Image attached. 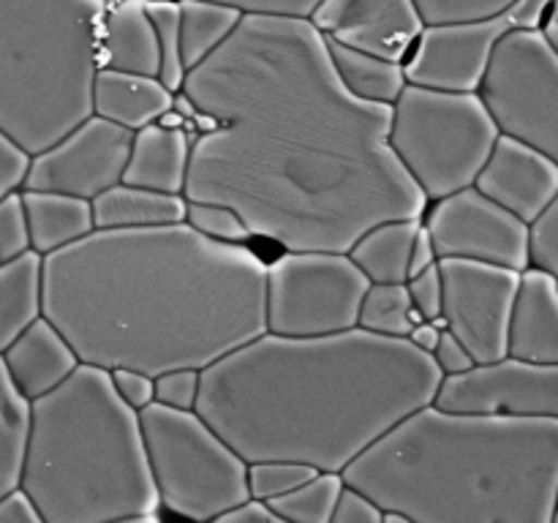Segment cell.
I'll return each instance as SVG.
<instances>
[{"mask_svg":"<svg viewBox=\"0 0 558 523\" xmlns=\"http://www.w3.org/2000/svg\"><path fill=\"white\" fill-rule=\"evenodd\" d=\"M147 20L156 31L158 52H161V71L158 80L172 93H180L185 80L183 54H180V3L178 0H145Z\"/></svg>","mask_w":558,"mask_h":523,"instance_id":"obj_32","label":"cell"},{"mask_svg":"<svg viewBox=\"0 0 558 523\" xmlns=\"http://www.w3.org/2000/svg\"><path fill=\"white\" fill-rule=\"evenodd\" d=\"M330 523H385V510L374 504L365 494L343 485Z\"/></svg>","mask_w":558,"mask_h":523,"instance_id":"obj_41","label":"cell"},{"mask_svg":"<svg viewBox=\"0 0 558 523\" xmlns=\"http://www.w3.org/2000/svg\"><path fill=\"white\" fill-rule=\"evenodd\" d=\"M109 0H0V131L36 156L93 114Z\"/></svg>","mask_w":558,"mask_h":523,"instance_id":"obj_6","label":"cell"},{"mask_svg":"<svg viewBox=\"0 0 558 523\" xmlns=\"http://www.w3.org/2000/svg\"><path fill=\"white\" fill-rule=\"evenodd\" d=\"M423 218H401V221H381L365 229L352 248L349 259L363 270L371 283H407L412 245L417 238Z\"/></svg>","mask_w":558,"mask_h":523,"instance_id":"obj_25","label":"cell"},{"mask_svg":"<svg viewBox=\"0 0 558 523\" xmlns=\"http://www.w3.org/2000/svg\"><path fill=\"white\" fill-rule=\"evenodd\" d=\"M507 354L529 363L558 365V281L537 267H526L518 281Z\"/></svg>","mask_w":558,"mask_h":523,"instance_id":"obj_18","label":"cell"},{"mask_svg":"<svg viewBox=\"0 0 558 523\" xmlns=\"http://www.w3.org/2000/svg\"><path fill=\"white\" fill-rule=\"evenodd\" d=\"M0 357L16 390L31 403L63 385L80 368V357L71 343L44 316H38L25 332H20Z\"/></svg>","mask_w":558,"mask_h":523,"instance_id":"obj_19","label":"cell"},{"mask_svg":"<svg viewBox=\"0 0 558 523\" xmlns=\"http://www.w3.org/2000/svg\"><path fill=\"white\" fill-rule=\"evenodd\" d=\"M325 38L403 63L425 22L414 0H322L308 16Z\"/></svg>","mask_w":558,"mask_h":523,"instance_id":"obj_16","label":"cell"},{"mask_svg":"<svg viewBox=\"0 0 558 523\" xmlns=\"http://www.w3.org/2000/svg\"><path fill=\"white\" fill-rule=\"evenodd\" d=\"M210 523H289V521H283L281 515H276V512H272L265 501L251 499V501H245L243 507H238V510L223 512V515L213 518Z\"/></svg>","mask_w":558,"mask_h":523,"instance_id":"obj_47","label":"cell"},{"mask_svg":"<svg viewBox=\"0 0 558 523\" xmlns=\"http://www.w3.org/2000/svg\"><path fill=\"white\" fill-rule=\"evenodd\" d=\"M543 33L550 38V44H554V47L558 49V0H554V5H550L548 16H545Z\"/></svg>","mask_w":558,"mask_h":523,"instance_id":"obj_50","label":"cell"},{"mask_svg":"<svg viewBox=\"0 0 558 523\" xmlns=\"http://www.w3.org/2000/svg\"><path fill=\"white\" fill-rule=\"evenodd\" d=\"M434 406L452 414L483 417H556L558 365L501 357L474 363L456 376H441Z\"/></svg>","mask_w":558,"mask_h":523,"instance_id":"obj_14","label":"cell"},{"mask_svg":"<svg viewBox=\"0 0 558 523\" xmlns=\"http://www.w3.org/2000/svg\"><path fill=\"white\" fill-rule=\"evenodd\" d=\"M441 330H445V321L441 319L439 321H420V325L409 332L407 341L412 343V346H417L420 352L430 354L436 349V343H439Z\"/></svg>","mask_w":558,"mask_h":523,"instance_id":"obj_49","label":"cell"},{"mask_svg":"<svg viewBox=\"0 0 558 523\" xmlns=\"http://www.w3.org/2000/svg\"><path fill=\"white\" fill-rule=\"evenodd\" d=\"M441 321L474 363L507 357L512 303L521 272L469 259H439Z\"/></svg>","mask_w":558,"mask_h":523,"instance_id":"obj_11","label":"cell"},{"mask_svg":"<svg viewBox=\"0 0 558 523\" xmlns=\"http://www.w3.org/2000/svg\"><path fill=\"white\" fill-rule=\"evenodd\" d=\"M529 267H537L558 281V194L529 223Z\"/></svg>","mask_w":558,"mask_h":523,"instance_id":"obj_36","label":"cell"},{"mask_svg":"<svg viewBox=\"0 0 558 523\" xmlns=\"http://www.w3.org/2000/svg\"><path fill=\"white\" fill-rule=\"evenodd\" d=\"M499 129L477 93L407 85L390 107V147L428 202L469 188Z\"/></svg>","mask_w":558,"mask_h":523,"instance_id":"obj_7","label":"cell"},{"mask_svg":"<svg viewBox=\"0 0 558 523\" xmlns=\"http://www.w3.org/2000/svg\"><path fill=\"white\" fill-rule=\"evenodd\" d=\"M185 223L205 238L218 240V243L248 245L254 240L243 218L232 207L216 205V202L185 199Z\"/></svg>","mask_w":558,"mask_h":523,"instance_id":"obj_33","label":"cell"},{"mask_svg":"<svg viewBox=\"0 0 558 523\" xmlns=\"http://www.w3.org/2000/svg\"><path fill=\"white\" fill-rule=\"evenodd\" d=\"M325 41L332 69H336L338 80L343 82V87L352 96L363 98L368 104H379V107H392L403 87L409 85L407 74H403V63L360 52V49L330 41V38H325Z\"/></svg>","mask_w":558,"mask_h":523,"instance_id":"obj_26","label":"cell"},{"mask_svg":"<svg viewBox=\"0 0 558 523\" xmlns=\"http://www.w3.org/2000/svg\"><path fill=\"white\" fill-rule=\"evenodd\" d=\"M474 188L523 223H532L558 194V163L545 153L499 134Z\"/></svg>","mask_w":558,"mask_h":523,"instance_id":"obj_17","label":"cell"},{"mask_svg":"<svg viewBox=\"0 0 558 523\" xmlns=\"http://www.w3.org/2000/svg\"><path fill=\"white\" fill-rule=\"evenodd\" d=\"M158 504L194 523L251 501L248 463L196 412L150 403L140 412Z\"/></svg>","mask_w":558,"mask_h":523,"instance_id":"obj_8","label":"cell"},{"mask_svg":"<svg viewBox=\"0 0 558 523\" xmlns=\"http://www.w3.org/2000/svg\"><path fill=\"white\" fill-rule=\"evenodd\" d=\"M20 488L47 523H112L161 507L140 412L114 392L109 370L80 363L31 403Z\"/></svg>","mask_w":558,"mask_h":523,"instance_id":"obj_5","label":"cell"},{"mask_svg":"<svg viewBox=\"0 0 558 523\" xmlns=\"http://www.w3.org/2000/svg\"><path fill=\"white\" fill-rule=\"evenodd\" d=\"M423 321L414 311L407 283H371L360 305L357 327L387 338H409Z\"/></svg>","mask_w":558,"mask_h":523,"instance_id":"obj_30","label":"cell"},{"mask_svg":"<svg viewBox=\"0 0 558 523\" xmlns=\"http://www.w3.org/2000/svg\"><path fill=\"white\" fill-rule=\"evenodd\" d=\"M409 297H412L414 311L423 316V321H439L441 319V272L439 262L428 270L409 276L407 281Z\"/></svg>","mask_w":558,"mask_h":523,"instance_id":"obj_39","label":"cell"},{"mask_svg":"<svg viewBox=\"0 0 558 523\" xmlns=\"http://www.w3.org/2000/svg\"><path fill=\"white\" fill-rule=\"evenodd\" d=\"M112 523H161L156 518V512L153 515H134V518H120V521H112Z\"/></svg>","mask_w":558,"mask_h":523,"instance_id":"obj_51","label":"cell"},{"mask_svg":"<svg viewBox=\"0 0 558 523\" xmlns=\"http://www.w3.org/2000/svg\"><path fill=\"white\" fill-rule=\"evenodd\" d=\"M499 134L558 163V49L537 31H507L477 87Z\"/></svg>","mask_w":558,"mask_h":523,"instance_id":"obj_10","label":"cell"},{"mask_svg":"<svg viewBox=\"0 0 558 523\" xmlns=\"http://www.w3.org/2000/svg\"><path fill=\"white\" fill-rule=\"evenodd\" d=\"M507 31H515L507 11L485 22L425 25L403 60L407 82L430 90L477 93L496 41Z\"/></svg>","mask_w":558,"mask_h":523,"instance_id":"obj_15","label":"cell"},{"mask_svg":"<svg viewBox=\"0 0 558 523\" xmlns=\"http://www.w3.org/2000/svg\"><path fill=\"white\" fill-rule=\"evenodd\" d=\"M550 523H558V485H556V496H554V512H550Z\"/></svg>","mask_w":558,"mask_h":523,"instance_id":"obj_53","label":"cell"},{"mask_svg":"<svg viewBox=\"0 0 558 523\" xmlns=\"http://www.w3.org/2000/svg\"><path fill=\"white\" fill-rule=\"evenodd\" d=\"M156 387V403L169 409H180V412H196V401H199L202 387V370L194 368H178L167 370V374L153 379Z\"/></svg>","mask_w":558,"mask_h":523,"instance_id":"obj_38","label":"cell"},{"mask_svg":"<svg viewBox=\"0 0 558 523\" xmlns=\"http://www.w3.org/2000/svg\"><path fill=\"white\" fill-rule=\"evenodd\" d=\"M0 523H47L22 488L0 499Z\"/></svg>","mask_w":558,"mask_h":523,"instance_id":"obj_45","label":"cell"},{"mask_svg":"<svg viewBox=\"0 0 558 523\" xmlns=\"http://www.w3.org/2000/svg\"><path fill=\"white\" fill-rule=\"evenodd\" d=\"M31 251L25 210L20 191H11L0 199V267Z\"/></svg>","mask_w":558,"mask_h":523,"instance_id":"obj_37","label":"cell"},{"mask_svg":"<svg viewBox=\"0 0 558 523\" xmlns=\"http://www.w3.org/2000/svg\"><path fill=\"white\" fill-rule=\"evenodd\" d=\"M216 3L234 5L243 14H270V16H303L308 20L322 0H216Z\"/></svg>","mask_w":558,"mask_h":523,"instance_id":"obj_42","label":"cell"},{"mask_svg":"<svg viewBox=\"0 0 558 523\" xmlns=\"http://www.w3.org/2000/svg\"><path fill=\"white\" fill-rule=\"evenodd\" d=\"M550 5H554V0H515L507 9V14H510L515 31H537V27H543Z\"/></svg>","mask_w":558,"mask_h":523,"instance_id":"obj_46","label":"cell"},{"mask_svg":"<svg viewBox=\"0 0 558 523\" xmlns=\"http://www.w3.org/2000/svg\"><path fill=\"white\" fill-rule=\"evenodd\" d=\"M368 287L341 251H283L265 276L267 332L316 338L354 330Z\"/></svg>","mask_w":558,"mask_h":523,"instance_id":"obj_9","label":"cell"},{"mask_svg":"<svg viewBox=\"0 0 558 523\" xmlns=\"http://www.w3.org/2000/svg\"><path fill=\"white\" fill-rule=\"evenodd\" d=\"M385 523H414L412 518L401 515V512H385Z\"/></svg>","mask_w":558,"mask_h":523,"instance_id":"obj_52","label":"cell"},{"mask_svg":"<svg viewBox=\"0 0 558 523\" xmlns=\"http://www.w3.org/2000/svg\"><path fill=\"white\" fill-rule=\"evenodd\" d=\"M174 96L178 93L167 90L158 76L98 69L96 80H93L90 107L93 114L109 120V123L140 131L167 118L174 109Z\"/></svg>","mask_w":558,"mask_h":523,"instance_id":"obj_21","label":"cell"},{"mask_svg":"<svg viewBox=\"0 0 558 523\" xmlns=\"http://www.w3.org/2000/svg\"><path fill=\"white\" fill-rule=\"evenodd\" d=\"M131 139L134 131L90 114L47 150L31 156L22 188L93 202L112 185L123 183Z\"/></svg>","mask_w":558,"mask_h":523,"instance_id":"obj_13","label":"cell"},{"mask_svg":"<svg viewBox=\"0 0 558 523\" xmlns=\"http://www.w3.org/2000/svg\"><path fill=\"white\" fill-rule=\"evenodd\" d=\"M98 65L125 74L158 76L161 52L145 0H109L98 41Z\"/></svg>","mask_w":558,"mask_h":523,"instance_id":"obj_22","label":"cell"},{"mask_svg":"<svg viewBox=\"0 0 558 523\" xmlns=\"http://www.w3.org/2000/svg\"><path fill=\"white\" fill-rule=\"evenodd\" d=\"M25 210L27 240L38 256L54 254L96 229L93 207L87 199L52 194V191H20Z\"/></svg>","mask_w":558,"mask_h":523,"instance_id":"obj_23","label":"cell"},{"mask_svg":"<svg viewBox=\"0 0 558 523\" xmlns=\"http://www.w3.org/2000/svg\"><path fill=\"white\" fill-rule=\"evenodd\" d=\"M191 139L194 136L189 134L185 123H169L167 118L134 131L123 183L183 196L191 163Z\"/></svg>","mask_w":558,"mask_h":523,"instance_id":"obj_20","label":"cell"},{"mask_svg":"<svg viewBox=\"0 0 558 523\" xmlns=\"http://www.w3.org/2000/svg\"><path fill=\"white\" fill-rule=\"evenodd\" d=\"M441 370L407 338L262 332L202 370L196 414L245 463L292 461L341 474L434 403Z\"/></svg>","mask_w":558,"mask_h":523,"instance_id":"obj_3","label":"cell"},{"mask_svg":"<svg viewBox=\"0 0 558 523\" xmlns=\"http://www.w3.org/2000/svg\"><path fill=\"white\" fill-rule=\"evenodd\" d=\"M314 466H305V463H292V461H259L248 463V494L254 501H270L278 496L289 494V490L300 488L303 483H308L311 477H316Z\"/></svg>","mask_w":558,"mask_h":523,"instance_id":"obj_34","label":"cell"},{"mask_svg":"<svg viewBox=\"0 0 558 523\" xmlns=\"http://www.w3.org/2000/svg\"><path fill=\"white\" fill-rule=\"evenodd\" d=\"M436 262H439V256H436L434 240H430L428 229H425V223H423V227H420V232H417V238H414V245H412L409 276H417V272L428 270V267H434Z\"/></svg>","mask_w":558,"mask_h":523,"instance_id":"obj_48","label":"cell"},{"mask_svg":"<svg viewBox=\"0 0 558 523\" xmlns=\"http://www.w3.org/2000/svg\"><path fill=\"white\" fill-rule=\"evenodd\" d=\"M430 357H434L436 368L441 370V376H456V374H463V370L474 368V357L469 354V349L463 346V343L458 341L447 327L441 330V338L439 343H436L434 352H430Z\"/></svg>","mask_w":558,"mask_h":523,"instance_id":"obj_44","label":"cell"},{"mask_svg":"<svg viewBox=\"0 0 558 523\" xmlns=\"http://www.w3.org/2000/svg\"><path fill=\"white\" fill-rule=\"evenodd\" d=\"M114 392L129 403L134 412H142L145 406L156 403V387H153V376L142 374V370L131 368H114L109 370Z\"/></svg>","mask_w":558,"mask_h":523,"instance_id":"obj_40","label":"cell"},{"mask_svg":"<svg viewBox=\"0 0 558 523\" xmlns=\"http://www.w3.org/2000/svg\"><path fill=\"white\" fill-rule=\"evenodd\" d=\"M267 262L189 223L93 229L41 256V316L82 365L205 370L267 332Z\"/></svg>","mask_w":558,"mask_h":523,"instance_id":"obj_2","label":"cell"},{"mask_svg":"<svg viewBox=\"0 0 558 523\" xmlns=\"http://www.w3.org/2000/svg\"><path fill=\"white\" fill-rule=\"evenodd\" d=\"M423 223L439 259L485 262L518 272L529 267V223L474 185L425 207Z\"/></svg>","mask_w":558,"mask_h":523,"instance_id":"obj_12","label":"cell"},{"mask_svg":"<svg viewBox=\"0 0 558 523\" xmlns=\"http://www.w3.org/2000/svg\"><path fill=\"white\" fill-rule=\"evenodd\" d=\"M27 156L22 147H16L9 136L0 131V199L11 191H20L22 188V180H25L27 172Z\"/></svg>","mask_w":558,"mask_h":523,"instance_id":"obj_43","label":"cell"},{"mask_svg":"<svg viewBox=\"0 0 558 523\" xmlns=\"http://www.w3.org/2000/svg\"><path fill=\"white\" fill-rule=\"evenodd\" d=\"M96 229H147L185 221V196L118 183L90 202Z\"/></svg>","mask_w":558,"mask_h":523,"instance_id":"obj_24","label":"cell"},{"mask_svg":"<svg viewBox=\"0 0 558 523\" xmlns=\"http://www.w3.org/2000/svg\"><path fill=\"white\" fill-rule=\"evenodd\" d=\"M41 316V256L36 251L0 267V354Z\"/></svg>","mask_w":558,"mask_h":523,"instance_id":"obj_27","label":"cell"},{"mask_svg":"<svg viewBox=\"0 0 558 523\" xmlns=\"http://www.w3.org/2000/svg\"><path fill=\"white\" fill-rule=\"evenodd\" d=\"M31 436V401L16 390L0 357V499L20 488Z\"/></svg>","mask_w":558,"mask_h":523,"instance_id":"obj_29","label":"cell"},{"mask_svg":"<svg viewBox=\"0 0 558 523\" xmlns=\"http://www.w3.org/2000/svg\"><path fill=\"white\" fill-rule=\"evenodd\" d=\"M174 107L196 125L185 199L232 207L283 251L347 254L376 223L425 216L390 147V107L343 87L311 20L243 14Z\"/></svg>","mask_w":558,"mask_h":523,"instance_id":"obj_1","label":"cell"},{"mask_svg":"<svg viewBox=\"0 0 558 523\" xmlns=\"http://www.w3.org/2000/svg\"><path fill=\"white\" fill-rule=\"evenodd\" d=\"M180 3V54L185 71L210 58L243 20V11L216 0H178Z\"/></svg>","mask_w":558,"mask_h":523,"instance_id":"obj_28","label":"cell"},{"mask_svg":"<svg viewBox=\"0 0 558 523\" xmlns=\"http://www.w3.org/2000/svg\"><path fill=\"white\" fill-rule=\"evenodd\" d=\"M343 490V477L338 472H319L300 488L265 501L276 515L289 523H330L338 496Z\"/></svg>","mask_w":558,"mask_h":523,"instance_id":"obj_31","label":"cell"},{"mask_svg":"<svg viewBox=\"0 0 558 523\" xmlns=\"http://www.w3.org/2000/svg\"><path fill=\"white\" fill-rule=\"evenodd\" d=\"M343 485L414 523H550L556 417L417 409L360 452Z\"/></svg>","mask_w":558,"mask_h":523,"instance_id":"obj_4","label":"cell"},{"mask_svg":"<svg viewBox=\"0 0 558 523\" xmlns=\"http://www.w3.org/2000/svg\"><path fill=\"white\" fill-rule=\"evenodd\" d=\"M515 0H414L425 25L485 22L505 14Z\"/></svg>","mask_w":558,"mask_h":523,"instance_id":"obj_35","label":"cell"}]
</instances>
